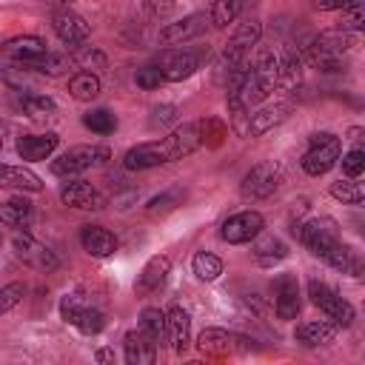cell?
Instances as JSON below:
<instances>
[{"mask_svg": "<svg viewBox=\"0 0 365 365\" xmlns=\"http://www.w3.org/2000/svg\"><path fill=\"white\" fill-rule=\"evenodd\" d=\"M17 106H20V111H26V114H29V117H34V120L48 117V114H54V111H57L54 100H51V97H46V94H23Z\"/></svg>", "mask_w": 365, "mask_h": 365, "instance_id": "cell-35", "label": "cell"}, {"mask_svg": "<svg viewBox=\"0 0 365 365\" xmlns=\"http://www.w3.org/2000/svg\"><path fill=\"white\" fill-rule=\"evenodd\" d=\"M60 137L54 131H46V134H23L17 140V154L26 160V163H40V160H48L57 148Z\"/></svg>", "mask_w": 365, "mask_h": 365, "instance_id": "cell-20", "label": "cell"}, {"mask_svg": "<svg viewBox=\"0 0 365 365\" xmlns=\"http://www.w3.org/2000/svg\"><path fill=\"white\" fill-rule=\"evenodd\" d=\"M165 322H168V342L174 345L177 354H182L191 345V317L185 308L171 305L165 311Z\"/></svg>", "mask_w": 365, "mask_h": 365, "instance_id": "cell-22", "label": "cell"}, {"mask_svg": "<svg viewBox=\"0 0 365 365\" xmlns=\"http://www.w3.org/2000/svg\"><path fill=\"white\" fill-rule=\"evenodd\" d=\"M365 26V9L359 6V3H348L342 11H339V31H348V34H354V31H359Z\"/></svg>", "mask_w": 365, "mask_h": 365, "instance_id": "cell-39", "label": "cell"}, {"mask_svg": "<svg viewBox=\"0 0 365 365\" xmlns=\"http://www.w3.org/2000/svg\"><path fill=\"white\" fill-rule=\"evenodd\" d=\"M240 11H242V3H237V0H220V3H211L208 6V20H211V26L225 29L228 23L237 20Z\"/></svg>", "mask_w": 365, "mask_h": 365, "instance_id": "cell-34", "label": "cell"}, {"mask_svg": "<svg viewBox=\"0 0 365 365\" xmlns=\"http://www.w3.org/2000/svg\"><path fill=\"white\" fill-rule=\"evenodd\" d=\"M123 354H125V365H154L157 362V345L140 328L125 331V336H123Z\"/></svg>", "mask_w": 365, "mask_h": 365, "instance_id": "cell-18", "label": "cell"}, {"mask_svg": "<svg viewBox=\"0 0 365 365\" xmlns=\"http://www.w3.org/2000/svg\"><path fill=\"white\" fill-rule=\"evenodd\" d=\"M60 317L80 328L83 334H100L106 328V314L100 308H94L91 302L83 299V294H66L60 299Z\"/></svg>", "mask_w": 365, "mask_h": 365, "instance_id": "cell-8", "label": "cell"}, {"mask_svg": "<svg viewBox=\"0 0 365 365\" xmlns=\"http://www.w3.org/2000/svg\"><path fill=\"white\" fill-rule=\"evenodd\" d=\"M74 66L91 74V68H103L106 66V54L100 48H94V46H80V48H74Z\"/></svg>", "mask_w": 365, "mask_h": 365, "instance_id": "cell-40", "label": "cell"}, {"mask_svg": "<svg viewBox=\"0 0 365 365\" xmlns=\"http://www.w3.org/2000/svg\"><path fill=\"white\" fill-rule=\"evenodd\" d=\"M197 348L208 356H228V354H245L251 351V342L240 334H231L225 328H205L197 336Z\"/></svg>", "mask_w": 365, "mask_h": 365, "instance_id": "cell-11", "label": "cell"}, {"mask_svg": "<svg viewBox=\"0 0 365 365\" xmlns=\"http://www.w3.org/2000/svg\"><path fill=\"white\" fill-rule=\"evenodd\" d=\"M342 171H345L351 180H356V177L365 171V151H362V148H351L348 154H342Z\"/></svg>", "mask_w": 365, "mask_h": 365, "instance_id": "cell-42", "label": "cell"}, {"mask_svg": "<svg viewBox=\"0 0 365 365\" xmlns=\"http://www.w3.org/2000/svg\"><path fill=\"white\" fill-rule=\"evenodd\" d=\"M80 242H83V251L103 259V257H111L117 251V237L103 228V225H83L80 231Z\"/></svg>", "mask_w": 365, "mask_h": 365, "instance_id": "cell-21", "label": "cell"}, {"mask_svg": "<svg viewBox=\"0 0 365 365\" xmlns=\"http://www.w3.org/2000/svg\"><path fill=\"white\" fill-rule=\"evenodd\" d=\"M0 188H11V191H40L43 182L34 171L23 168V165H6L0 163Z\"/></svg>", "mask_w": 365, "mask_h": 365, "instance_id": "cell-26", "label": "cell"}, {"mask_svg": "<svg viewBox=\"0 0 365 365\" xmlns=\"http://www.w3.org/2000/svg\"><path fill=\"white\" fill-rule=\"evenodd\" d=\"M291 114V103H271L262 108H254L245 117V137H262L265 131H271L274 125L285 123Z\"/></svg>", "mask_w": 365, "mask_h": 365, "instance_id": "cell-15", "label": "cell"}, {"mask_svg": "<svg viewBox=\"0 0 365 365\" xmlns=\"http://www.w3.org/2000/svg\"><path fill=\"white\" fill-rule=\"evenodd\" d=\"M168 271H171V259H168L165 254H157V257H151V259L143 265V271L137 274L134 291H137L140 297L160 291V288H163V282H165V277H168Z\"/></svg>", "mask_w": 365, "mask_h": 365, "instance_id": "cell-19", "label": "cell"}, {"mask_svg": "<svg viewBox=\"0 0 365 365\" xmlns=\"http://www.w3.org/2000/svg\"><path fill=\"white\" fill-rule=\"evenodd\" d=\"M202 63V51L194 48H165L157 54L154 68L160 71L163 83H180L185 77H191Z\"/></svg>", "mask_w": 365, "mask_h": 365, "instance_id": "cell-6", "label": "cell"}, {"mask_svg": "<svg viewBox=\"0 0 365 365\" xmlns=\"http://www.w3.org/2000/svg\"><path fill=\"white\" fill-rule=\"evenodd\" d=\"M325 262H328L331 268L348 274V277H359V274H362V257H359V251H354V248H351L348 242H342V240L328 251Z\"/></svg>", "mask_w": 365, "mask_h": 365, "instance_id": "cell-27", "label": "cell"}, {"mask_svg": "<svg viewBox=\"0 0 365 365\" xmlns=\"http://www.w3.org/2000/svg\"><path fill=\"white\" fill-rule=\"evenodd\" d=\"M134 80H137V86H140V88H145V91H154V88H160V86H163V77H160V71H157L154 66L140 68V71L134 74Z\"/></svg>", "mask_w": 365, "mask_h": 365, "instance_id": "cell-43", "label": "cell"}, {"mask_svg": "<svg viewBox=\"0 0 365 365\" xmlns=\"http://www.w3.org/2000/svg\"><path fill=\"white\" fill-rule=\"evenodd\" d=\"M108 157H111V151L106 145H74V148L63 151L57 160H51V174L63 177V180H74L83 171L103 165Z\"/></svg>", "mask_w": 365, "mask_h": 365, "instance_id": "cell-3", "label": "cell"}, {"mask_svg": "<svg viewBox=\"0 0 365 365\" xmlns=\"http://www.w3.org/2000/svg\"><path fill=\"white\" fill-rule=\"evenodd\" d=\"M302 80V57L291 48L277 54V88L279 91H291L297 88Z\"/></svg>", "mask_w": 365, "mask_h": 365, "instance_id": "cell-23", "label": "cell"}, {"mask_svg": "<svg viewBox=\"0 0 365 365\" xmlns=\"http://www.w3.org/2000/svg\"><path fill=\"white\" fill-rule=\"evenodd\" d=\"M3 51H6L9 57H14L17 63H29V60L46 54L48 48H46V43H43L40 37H34V34H23V37H11V40H6V43H3Z\"/></svg>", "mask_w": 365, "mask_h": 365, "instance_id": "cell-28", "label": "cell"}, {"mask_svg": "<svg viewBox=\"0 0 365 365\" xmlns=\"http://www.w3.org/2000/svg\"><path fill=\"white\" fill-rule=\"evenodd\" d=\"M11 248H14V254H17V259H23L26 265H31L34 271H54L57 265H60V259H57V254L48 248V245H43V242H37L29 231H17L14 237H11Z\"/></svg>", "mask_w": 365, "mask_h": 365, "instance_id": "cell-10", "label": "cell"}, {"mask_svg": "<svg viewBox=\"0 0 365 365\" xmlns=\"http://www.w3.org/2000/svg\"><path fill=\"white\" fill-rule=\"evenodd\" d=\"M299 282L294 274H279L274 279V311L279 319H297L299 314Z\"/></svg>", "mask_w": 365, "mask_h": 365, "instance_id": "cell-14", "label": "cell"}, {"mask_svg": "<svg viewBox=\"0 0 365 365\" xmlns=\"http://www.w3.org/2000/svg\"><path fill=\"white\" fill-rule=\"evenodd\" d=\"M336 336V325H331L328 319H308L302 325H297L294 331V339L305 348H319L325 342H331Z\"/></svg>", "mask_w": 365, "mask_h": 365, "instance_id": "cell-24", "label": "cell"}, {"mask_svg": "<svg viewBox=\"0 0 365 365\" xmlns=\"http://www.w3.org/2000/svg\"><path fill=\"white\" fill-rule=\"evenodd\" d=\"M331 194L336 197V200H342L345 205H359L362 200H365V188H362V182H356V180H339V182H334L331 185Z\"/></svg>", "mask_w": 365, "mask_h": 365, "instance_id": "cell-38", "label": "cell"}, {"mask_svg": "<svg viewBox=\"0 0 365 365\" xmlns=\"http://www.w3.org/2000/svg\"><path fill=\"white\" fill-rule=\"evenodd\" d=\"M308 297H311V302L328 317L331 325L348 328V325L354 322V305H351L348 299H342L339 291H334L328 282L311 279V282H308Z\"/></svg>", "mask_w": 365, "mask_h": 365, "instance_id": "cell-5", "label": "cell"}, {"mask_svg": "<svg viewBox=\"0 0 365 365\" xmlns=\"http://www.w3.org/2000/svg\"><path fill=\"white\" fill-rule=\"evenodd\" d=\"M174 202H180V191H165V194L148 200V211H151V214H157V211H168V208H174Z\"/></svg>", "mask_w": 365, "mask_h": 365, "instance_id": "cell-44", "label": "cell"}, {"mask_svg": "<svg viewBox=\"0 0 365 365\" xmlns=\"http://www.w3.org/2000/svg\"><path fill=\"white\" fill-rule=\"evenodd\" d=\"M51 29H54V34L66 43V46H74V48H80L86 40H88V34H91V26L86 23V17H80L74 9H68V6H57L54 11H51Z\"/></svg>", "mask_w": 365, "mask_h": 365, "instance_id": "cell-12", "label": "cell"}, {"mask_svg": "<svg viewBox=\"0 0 365 365\" xmlns=\"http://www.w3.org/2000/svg\"><path fill=\"white\" fill-rule=\"evenodd\" d=\"M294 231L299 234L302 245H305L314 257H319V259H325L328 251L342 240V237H339V225H336L331 217H314V220L302 222V225L294 228Z\"/></svg>", "mask_w": 365, "mask_h": 365, "instance_id": "cell-7", "label": "cell"}, {"mask_svg": "<svg viewBox=\"0 0 365 365\" xmlns=\"http://www.w3.org/2000/svg\"><path fill=\"white\" fill-rule=\"evenodd\" d=\"M0 131H3V125H0Z\"/></svg>", "mask_w": 365, "mask_h": 365, "instance_id": "cell-47", "label": "cell"}, {"mask_svg": "<svg viewBox=\"0 0 365 365\" xmlns=\"http://www.w3.org/2000/svg\"><path fill=\"white\" fill-rule=\"evenodd\" d=\"M251 254H254L262 265H274V262H279V259L288 257V248H285L282 240H277V237H271V234H259V237L254 240V245H251Z\"/></svg>", "mask_w": 365, "mask_h": 365, "instance_id": "cell-29", "label": "cell"}, {"mask_svg": "<svg viewBox=\"0 0 365 365\" xmlns=\"http://www.w3.org/2000/svg\"><path fill=\"white\" fill-rule=\"evenodd\" d=\"M68 94L80 103H91L97 94H100V77L91 71H77L71 80H68Z\"/></svg>", "mask_w": 365, "mask_h": 365, "instance_id": "cell-31", "label": "cell"}, {"mask_svg": "<svg viewBox=\"0 0 365 365\" xmlns=\"http://www.w3.org/2000/svg\"><path fill=\"white\" fill-rule=\"evenodd\" d=\"M262 214L259 211H240V214H231L225 222H222V240L231 242V245H242V242H251L262 234Z\"/></svg>", "mask_w": 365, "mask_h": 365, "instance_id": "cell-13", "label": "cell"}, {"mask_svg": "<svg viewBox=\"0 0 365 365\" xmlns=\"http://www.w3.org/2000/svg\"><path fill=\"white\" fill-rule=\"evenodd\" d=\"M140 331L151 336L154 345L168 339V322H165V311L160 308H143L140 311Z\"/></svg>", "mask_w": 365, "mask_h": 365, "instance_id": "cell-30", "label": "cell"}, {"mask_svg": "<svg viewBox=\"0 0 365 365\" xmlns=\"http://www.w3.org/2000/svg\"><path fill=\"white\" fill-rule=\"evenodd\" d=\"M97 362H100V365H114V354H111L108 348H100V351H97Z\"/></svg>", "mask_w": 365, "mask_h": 365, "instance_id": "cell-45", "label": "cell"}, {"mask_svg": "<svg viewBox=\"0 0 365 365\" xmlns=\"http://www.w3.org/2000/svg\"><path fill=\"white\" fill-rule=\"evenodd\" d=\"M0 148H3V137H0Z\"/></svg>", "mask_w": 365, "mask_h": 365, "instance_id": "cell-46", "label": "cell"}, {"mask_svg": "<svg viewBox=\"0 0 365 365\" xmlns=\"http://www.w3.org/2000/svg\"><path fill=\"white\" fill-rule=\"evenodd\" d=\"M60 200L68 205V208H80V211H100L106 205L103 194L86 182V180H68L63 188H60Z\"/></svg>", "mask_w": 365, "mask_h": 365, "instance_id": "cell-16", "label": "cell"}, {"mask_svg": "<svg viewBox=\"0 0 365 365\" xmlns=\"http://www.w3.org/2000/svg\"><path fill=\"white\" fill-rule=\"evenodd\" d=\"M83 125L91 128L94 134H111L117 128V117L108 108H91L83 114Z\"/></svg>", "mask_w": 365, "mask_h": 365, "instance_id": "cell-36", "label": "cell"}, {"mask_svg": "<svg viewBox=\"0 0 365 365\" xmlns=\"http://www.w3.org/2000/svg\"><path fill=\"white\" fill-rule=\"evenodd\" d=\"M279 185H282V168H279L274 160H268V163L254 165V168L242 177L240 191H242L245 200H265V197L277 194Z\"/></svg>", "mask_w": 365, "mask_h": 365, "instance_id": "cell-9", "label": "cell"}, {"mask_svg": "<svg viewBox=\"0 0 365 365\" xmlns=\"http://www.w3.org/2000/svg\"><path fill=\"white\" fill-rule=\"evenodd\" d=\"M208 26H211L208 11L188 14V17H182V20H177V23H168L165 29H160V43H165V46L185 43V40H191V37H200Z\"/></svg>", "mask_w": 365, "mask_h": 365, "instance_id": "cell-17", "label": "cell"}, {"mask_svg": "<svg viewBox=\"0 0 365 365\" xmlns=\"http://www.w3.org/2000/svg\"><path fill=\"white\" fill-rule=\"evenodd\" d=\"M191 268L202 282H214L222 274V259L217 254H211V251H197L194 259H191Z\"/></svg>", "mask_w": 365, "mask_h": 365, "instance_id": "cell-33", "label": "cell"}, {"mask_svg": "<svg viewBox=\"0 0 365 365\" xmlns=\"http://www.w3.org/2000/svg\"><path fill=\"white\" fill-rule=\"evenodd\" d=\"M339 154H342V140L336 134H331V131H319V134L311 137V148L302 154L299 163H302L305 174L322 177V174H328L336 165Z\"/></svg>", "mask_w": 365, "mask_h": 365, "instance_id": "cell-4", "label": "cell"}, {"mask_svg": "<svg viewBox=\"0 0 365 365\" xmlns=\"http://www.w3.org/2000/svg\"><path fill=\"white\" fill-rule=\"evenodd\" d=\"M23 294H26L23 282H9V285H3V288H0V314H9V311L23 299Z\"/></svg>", "mask_w": 365, "mask_h": 365, "instance_id": "cell-41", "label": "cell"}, {"mask_svg": "<svg viewBox=\"0 0 365 365\" xmlns=\"http://www.w3.org/2000/svg\"><path fill=\"white\" fill-rule=\"evenodd\" d=\"M200 128H202V145L208 148H220L222 140L228 137V125L217 117H208V120H200Z\"/></svg>", "mask_w": 365, "mask_h": 365, "instance_id": "cell-37", "label": "cell"}, {"mask_svg": "<svg viewBox=\"0 0 365 365\" xmlns=\"http://www.w3.org/2000/svg\"><path fill=\"white\" fill-rule=\"evenodd\" d=\"M31 220H34V205L26 197H11V200L0 202V222H6L9 228L29 231Z\"/></svg>", "mask_w": 365, "mask_h": 365, "instance_id": "cell-25", "label": "cell"}, {"mask_svg": "<svg viewBox=\"0 0 365 365\" xmlns=\"http://www.w3.org/2000/svg\"><path fill=\"white\" fill-rule=\"evenodd\" d=\"M20 66H26L29 71L46 74V77H60V74L68 68V60H66L63 54L46 51V54H40V57H34V60H29V63H20Z\"/></svg>", "mask_w": 365, "mask_h": 365, "instance_id": "cell-32", "label": "cell"}, {"mask_svg": "<svg viewBox=\"0 0 365 365\" xmlns=\"http://www.w3.org/2000/svg\"><path fill=\"white\" fill-rule=\"evenodd\" d=\"M354 46H356V37H354V34L334 29V31H319V34H314L311 40H305L302 54H305V60H308L314 68H319V71H339V68H345V60H342V57H345Z\"/></svg>", "mask_w": 365, "mask_h": 365, "instance_id": "cell-2", "label": "cell"}, {"mask_svg": "<svg viewBox=\"0 0 365 365\" xmlns=\"http://www.w3.org/2000/svg\"><path fill=\"white\" fill-rule=\"evenodd\" d=\"M202 145V128L200 120L182 123L177 125L171 134H165L163 140H151V143H140L134 148L125 151L123 165L128 171H145V168H157L165 163H177L188 154H194Z\"/></svg>", "mask_w": 365, "mask_h": 365, "instance_id": "cell-1", "label": "cell"}]
</instances>
